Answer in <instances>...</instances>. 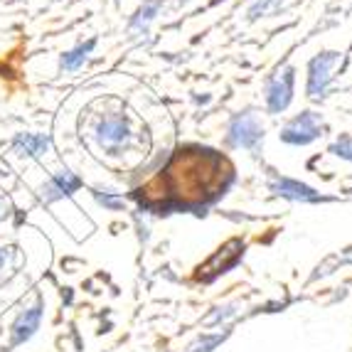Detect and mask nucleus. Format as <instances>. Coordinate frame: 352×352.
Instances as JSON below:
<instances>
[{"mask_svg": "<svg viewBox=\"0 0 352 352\" xmlns=\"http://www.w3.org/2000/svg\"><path fill=\"white\" fill-rule=\"evenodd\" d=\"M241 252H244V244H241V239H232L227 241L222 249H219L214 256L207 261L205 266H200L197 269V278H202V281H212L214 276H219V274H224V271H229L232 266L239 261Z\"/></svg>", "mask_w": 352, "mask_h": 352, "instance_id": "20e7f679", "label": "nucleus"}, {"mask_svg": "<svg viewBox=\"0 0 352 352\" xmlns=\"http://www.w3.org/2000/svg\"><path fill=\"white\" fill-rule=\"evenodd\" d=\"M82 188V180L74 175L72 170H59L50 177L45 185H42V200L45 202H54L62 200V197H69L76 190Z\"/></svg>", "mask_w": 352, "mask_h": 352, "instance_id": "6e6552de", "label": "nucleus"}, {"mask_svg": "<svg viewBox=\"0 0 352 352\" xmlns=\"http://www.w3.org/2000/svg\"><path fill=\"white\" fill-rule=\"evenodd\" d=\"M40 320H42V303H35L32 308L20 313L18 320L12 323V338H10L12 345H20V342L30 340L35 335V330L40 328Z\"/></svg>", "mask_w": 352, "mask_h": 352, "instance_id": "1a4fd4ad", "label": "nucleus"}, {"mask_svg": "<svg viewBox=\"0 0 352 352\" xmlns=\"http://www.w3.org/2000/svg\"><path fill=\"white\" fill-rule=\"evenodd\" d=\"M96 141L104 148L109 155H118L126 146L131 143V129H129V118L124 113H109V116H101L96 121Z\"/></svg>", "mask_w": 352, "mask_h": 352, "instance_id": "f03ea898", "label": "nucleus"}, {"mask_svg": "<svg viewBox=\"0 0 352 352\" xmlns=\"http://www.w3.org/2000/svg\"><path fill=\"white\" fill-rule=\"evenodd\" d=\"M294 69L291 67H286L283 72H278L274 79H271L269 84V94H266V99H269V109L274 113L283 111L288 104H291V94H294Z\"/></svg>", "mask_w": 352, "mask_h": 352, "instance_id": "0eeeda50", "label": "nucleus"}, {"mask_svg": "<svg viewBox=\"0 0 352 352\" xmlns=\"http://www.w3.org/2000/svg\"><path fill=\"white\" fill-rule=\"evenodd\" d=\"M6 214H8V200L0 197V217H6Z\"/></svg>", "mask_w": 352, "mask_h": 352, "instance_id": "f3484780", "label": "nucleus"}, {"mask_svg": "<svg viewBox=\"0 0 352 352\" xmlns=\"http://www.w3.org/2000/svg\"><path fill=\"white\" fill-rule=\"evenodd\" d=\"M12 258H15V249H12V247H0V274L10 266Z\"/></svg>", "mask_w": 352, "mask_h": 352, "instance_id": "dca6fc26", "label": "nucleus"}, {"mask_svg": "<svg viewBox=\"0 0 352 352\" xmlns=\"http://www.w3.org/2000/svg\"><path fill=\"white\" fill-rule=\"evenodd\" d=\"M271 190L281 197H288V200H300V202H316L318 200V192L311 190L308 185L303 182H296V180H286V177H276V180H271Z\"/></svg>", "mask_w": 352, "mask_h": 352, "instance_id": "9b49d317", "label": "nucleus"}, {"mask_svg": "<svg viewBox=\"0 0 352 352\" xmlns=\"http://www.w3.org/2000/svg\"><path fill=\"white\" fill-rule=\"evenodd\" d=\"M170 173L180 202H202L205 197L219 195V190L224 188L222 177H229V165L214 151H195L177 155L170 165Z\"/></svg>", "mask_w": 352, "mask_h": 352, "instance_id": "f257e3e1", "label": "nucleus"}, {"mask_svg": "<svg viewBox=\"0 0 352 352\" xmlns=\"http://www.w3.org/2000/svg\"><path fill=\"white\" fill-rule=\"evenodd\" d=\"M338 62V54L335 52H323L318 54L316 59H311L308 65V94L311 96H323L325 89L330 84V69Z\"/></svg>", "mask_w": 352, "mask_h": 352, "instance_id": "423d86ee", "label": "nucleus"}, {"mask_svg": "<svg viewBox=\"0 0 352 352\" xmlns=\"http://www.w3.org/2000/svg\"><path fill=\"white\" fill-rule=\"evenodd\" d=\"M330 151H333L335 155H340V158L352 160V135H342L340 141L333 143V148H330Z\"/></svg>", "mask_w": 352, "mask_h": 352, "instance_id": "2eb2a0df", "label": "nucleus"}, {"mask_svg": "<svg viewBox=\"0 0 352 352\" xmlns=\"http://www.w3.org/2000/svg\"><path fill=\"white\" fill-rule=\"evenodd\" d=\"M323 133V121L318 118V113L305 111L296 116L286 129L281 131V138L291 146H305V143L316 141L318 135Z\"/></svg>", "mask_w": 352, "mask_h": 352, "instance_id": "7ed1b4c3", "label": "nucleus"}, {"mask_svg": "<svg viewBox=\"0 0 352 352\" xmlns=\"http://www.w3.org/2000/svg\"><path fill=\"white\" fill-rule=\"evenodd\" d=\"M94 47H96V40H87V42H82V45H76L74 50H69V52H65L62 57H59V67H62V72L82 69V67L87 65L89 54L94 52Z\"/></svg>", "mask_w": 352, "mask_h": 352, "instance_id": "f8f14e48", "label": "nucleus"}, {"mask_svg": "<svg viewBox=\"0 0 352 352\" xmlns=\"http://www.w3.org/2000/svg\"><path fill=\"white\" fill-rule=\"evenodd\" d=\"M158 12H160L158 0H153V3H143V6L135 10L133 18H131V30H133V32H141V30L146 32L148 25L155 20V15H158Z\"/></svg>", "mask_w": 352, "mask_h": 352, "instance_id": "ddd939ff", "label": "nucleus"}, {"mask_svg": "<svg viewBox=\"0 0 352 352\" xmlns=\"http://www.w3.org/2000/svg\"><path fill=\"white\" fill-rule=\"evenodd\" d=\"M261 135H264V126L258 124V118L254 113H241L229 126V141H232V146L254 148L261 141Z\"/></svg>", "mask_w": 352, "mask_h": 352, "instance_id": "39448f33", "label": "nucleus"}, {"mask_svg": "<svg viewBox=\"0 0 352 352\" xmlns=\"http://www.w3.org/2000/svg\"><path fill=\"white\" fill-rule=\"evenodd\" d=\"M94 200L99 202L104 210H111V212L124 210V197H121V195H116V192H111V190L96 188L94 190Z\"/></svg>", "mask_w": 352, "mask_h": 352, "instance_id": "4468645a", "label": "nucleus"}, {"mask_svg": "<svg viewBox=\"0 0 352 352\" xmlns=\"http://www.w3.org/2000/svg\"><path fill=\"white\" fill-rule=\"evenodd\" d=\"M12 148L20 155H30V158H37V155H45V153L52 148L50 135L45 133H18L12 138Z\"/></svg>", "mask_w": 352, "mask_h": 352, "instance_id": "9d476101", "label": "nucleus"}]
</instances>
